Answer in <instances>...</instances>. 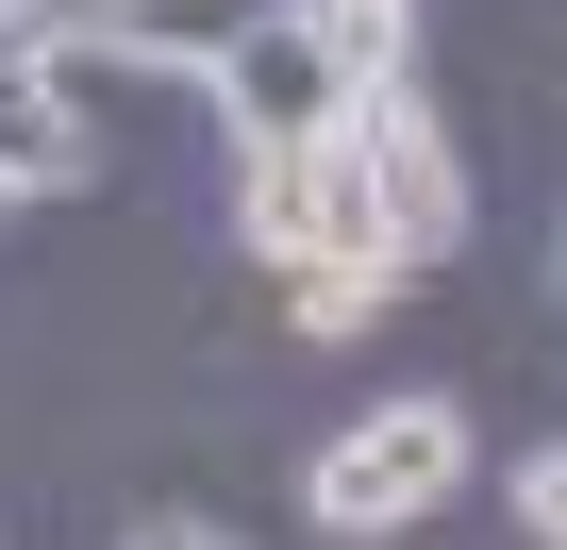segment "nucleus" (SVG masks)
<instances>
[{"instance_id": "obj_1", "label": "nucleus", "mask_w": 567, "mask_h": 550, "mask_svg": "<svg viewBox=\"0 0 567 550\" xmlns=\"http://www.w3.org/2000/svg\"><path fill=\"white\" fill-rule=\"evenodd\" d=\"M451 484H467V401H434V384H417V401H384V417L318 434V467H301V517L368 550V533H417Z\"/></svg>"}, {"instance_id": "obj_2", "label": "nucleus", "mask_w": 567, "mask_h": 550, "mask_svg": "<svg viewBox=\"0 0 567 550\" xmlns=\"http://www.w3.org/2000/svg\"><path fill=\"white\" fill-rule=\"evenodd\" d=\"M234 234L301 284V267H401L384 250V200H368V167H351V134H318V151H250L234 167Z\"/></svg>"}, {"instance_id": "obj_3", "label": "nucleus", "mask_w": 567, "mask_h": 550, "mask_svg": "<svg viewBox=\"0 0 567 550\" xmlns=\"http://www.w3.org/2000/svg\"><path fill=\"white\" fill-rule=\"evenodd\" d=\"M334 134H351V167H368V200H384V250H401V267H434V250L467 234V167H451V134L417 117V84L351 101Z\"/></svg>"}, {"instance_id": "obj_4", "label": "nucleus", "mask_w": 567, "mask_h": 550, "mask_svg": "<svg viewBox=\"0 0 567 550\" xmlns=\"http://www.w3.org/2000/svg\"><path fill=\"white\" fill-rule=\"evenodd\" d=\"M200 84H217V117H234V167H250V151H318V134L351 117V84L318 68V34L284 18V0H267V18H250V34L200 68Z\"/></svg>"}, {"instance_id": "obj_5", "label": "nucleus", "mask_w": 567, "mask_h": 550, "mask_svg": "<svg viewBox=\"0 0 567 550\" xmlns=\"http://www.w3.org/2000/svg\"><path fill=\"white\" fill-rule=\"evenodd\" d=\"M101 151H84V117H68V51H34V34H0V200H68Z\"/></svg>"}, {"instance_id": "obj_6", "label": "nucleus", "mask_w": 567, "mask_h": 550, "mask_svg": "<svg viewBox=\"0 0 567 550\" xmlns=\"http://www.w3.org/2000/svg\"><path fill=\"white\" fill-rule=\"evenodd\" d=\"M284 18L318 34V68H334L351 101H384V84H417V0H284Z\"/></svg>"}, {"instance_id": "obj_7", "label": "nucleus", "mask_w": 567, "mask_h": 550, "mask_svg": "<svg viewBox=\"0 0 567 550\" xmlns=\"http://www.w3.org/2000/svg\"><path fill=\"white\" fill-rule=\"evenodd\" d=\"M401 301V267H301V334H368Z\"/></svg>"}, {"instance_id": "obj_8", "label": "nucleus", "mask_w": 567, "mask_h": 550, "mask_svg": "<svg viewBox=\"0 0 567 550\" xmlns=\"http://www.w3.org/2000/svg\"><path fill=\"white\" fill-rule=\"evenodd\" d=\"M517 533H534V550H567V434L517 467Z\"/></svg>"}, {"instance_id": "obj_9", "label": "nucleus", "mask_w": 567, "mask_h": 550, "mask_svg": "<svg viewBox=\"0 0 567 550\" xmlns=\"http://www.w3.org/2000/svg\"><path fill=\"white\" fill-rule=\"evenodd\" d=\"M117 550H234L217 517H151V533H117Z\"/></svg>"}, {"instance_id": "obj_10", "label": "nucleus", "mask_w": 567, "mask_h": 550, "mask_svg": "<svg viewBox=\"0 0 567 550\" xmlns=\"http://www.w3.org/2000/svg\"><path fill=\"white\" fill-rule=\"evenodd\" d=\"M550 267H567V234H550Z\"/></svg>"}]
</instances>
